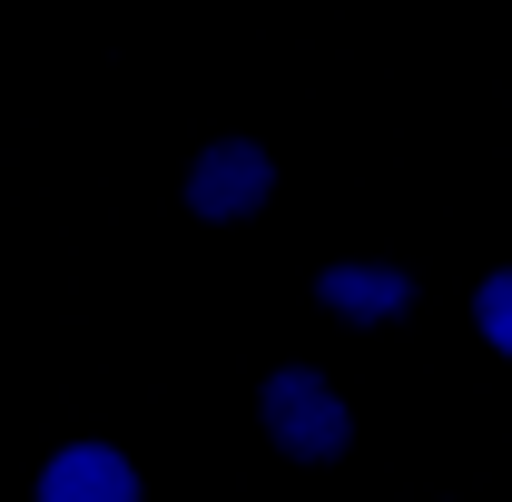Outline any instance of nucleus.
I'll return each mask as SVG.
<instances>
[{
    "label": "nucleus",
    "mask_w": 512,
    "mask_h": 502,
    "mask_svg": "<svg viewBox=\"0 0 512 502\" xmlns=\"http://www.w3.org/2000/svg\"><path fill=\"white\" fill-rule=\"evenodd\" d=\"M256 424H266V443H276L286 463H345L355 404H345L325 375H306V365H276V375L256 384Z\"/></svg>",
    "instance_id": "f257e3e1"
},
{
    "label": "nucleus",
    "mask_w": 512,
    "mask_h": 502,
    "mask_svg": "<svg viewBox=\"0 0 512 502\" xmlns=\"http://www.w3.org/2000/svg\"><path fill=\"white\" fill-rule=\"evenodd\" d=\"M178 197H188V217H207V227H237V217H256V207L276 197V158H266L256 138H217V148L188 158Z\"/></svg>",
    "instance_id": "f03ea898"
},
{
    "label": "nucleus",
    "mask_w": 512,
    "mask_h": 502,
    "mask_svg": "<svg viewBox=\"0 0 512 502\" xmlns=\"http://www.w3.org/2000/svg\"><path fill=\"white\" fill-rule=\"evenodd\" d=\"M40 502H148V483L119 443H60L40 463Z\"/></svg>",
    "instance_id": "7ed1b4c3"
},
{
    "label": "nucleus",
    "mask_w": 512,
    "mask_h": 502,
    "mask_svg": "<svg viewBox=\"0 0 512 502\" xmlns=\"http://www.w3.org/2000/svg\"><path fill=\"white\" fill-rule=\"evenodd\" d=\"M316 296L345 325H384V315L414 306V276L394 266V256H335V266H316Z\"/></svg>",
    "instance_id": "20e7f679"
},
{
    "label": "nucleus",
    "mask_w": 512,
    "mask_h": 502,
    "mask_svg": "<svg viewBox=\"0 0 512 502\" xmlns=\"http://www.w3.org/2000/svg\"><path fill=\"white\" fill-rule=\"evenodd\" d=\"M473 335H483V345L512 365V266H493V276L473 286Z\"/></svg>",
    "instance_id": "39448f33"
},
{
    "label": "nucleus",
    "mask_w": 512,
    "mask_h": 502,
    "mask_svg": "<svg viewBox=\"0 0 512 502\" xmlns=\"http://www.w3.org/2000/svg\"><path fill=\"white\" fill-rule=\"evenodd\" d=\"M444 502H463V493H444Z\"/></svg>",
    "instance_id": "423d86ee"
}]
</instances>
